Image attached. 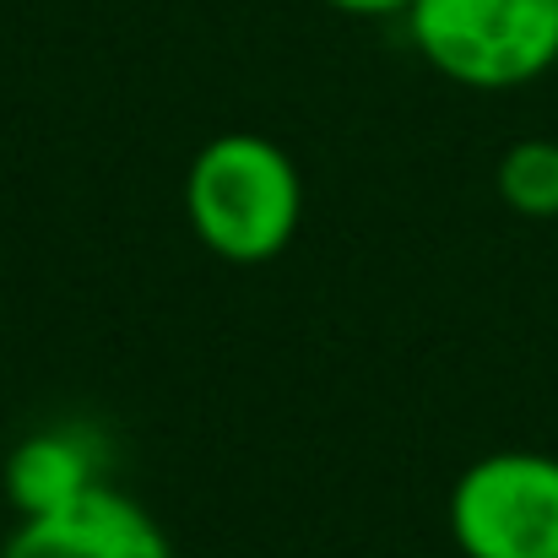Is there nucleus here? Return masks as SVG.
Returning a JSON list of instances; mask_svg holds the SVG:
<instances>
[{
    "label": "nucleus",
    "mask_w": 558,
    "mask_h": 558,
    "mask_svg": "<svg viewBox=\"0 0 558 558\" xmlns=\"http://www.w3.org/2000/svg\"><path fill=\"white\" fill-rule=\"evenodd\" d=\"M0 558H174V548L136 499L98 483L49 515H22Z\"/></svg>",
    "instance_id": "obj_4"
},
{
    "label": "nucleus",
    "mask_w": 558,
    "mask_h": 558,
    "mask_svg": "<svg viewBox=\"0 0 558 558\" xmlns=\"http://www.w3.org/2000/svg\"><path fill=\"white\" fill-rule=\"evenodd\" d=\"M499 201L515 217L558 222V142H515L499 158Z\"/></svg>",
    "instance_id": "obj_6"
},
{
    "label": "nucleus",
    "mask_w": 558,
    "mask_h": 558,
    "mask_svg": "<svg viewBox=\"0 0 558 558\" xmlns=\"http://www.w3.org/2000/svg\"><path fill=\"white\" fill-rule=\"evenodd\" d=\"M185 217L217 260L266 266L304 222V174L260 131L211 136L185 169Z\"/></svg>",
    "instance_id": "obj_1"
},
{
    "label": "nucleus",
    "mask_w": 558,
    "mask_h": 558,
    "mask_svg": "<svg viewBox=\"0 0 558 558\" xmlns=\"http://www.w3.org/2000/svg\"><path fill=\"white\" fill-rule=\"evenodd\" d=\"M104 445L87 428H38L5 456V499L16 515H49L104 483Z\"/></svg>",
    "instance_id": "obj_5"
},
{
    "label": "nucleus",
    "mask_w": 558,
    "mask_h": 558,
    "mask_svg": "<svg viewBox=\"0 0 558 558\" xmlns=\"http://www.w3.org/2000/svg\"><path fill=\"white\" fill-rule=\"evenodd\" d=\"M342 16H364V22H385V16H407L412 0H326Z\"/></svg>",
    "instance_id": "obj_7"
},
{
    "label": "nucleus",
    "mask_w": 558,
    "mask_h": 558,
    "mask_svg": "<svg viewBox=\"0 0 558 558\" xmlns=\"http://www.w3.org/2000/svg\"><path fill=\"white\" fill-rule=\"evenodd\" d=\"M412 49L456 87L515 93L558 65V0H412Z\"/></svg>",
    "instance_id": "obj_2"
},
{
    "label": "nucleus",
    "mask_w": 558,
    "mask_h": 558,
    "mask_svg": "<svg viewBox=\"0 0 558 558\" xmlns=\"http://www.w3.org/2000/svg\"><path fill=\"white\" fill-rule=\"evenodd\" d=\"M461 558H558V456L494 450L450 488Z\"/></svg>",
    "instance_id": "obj_3"
}]
</instances>
